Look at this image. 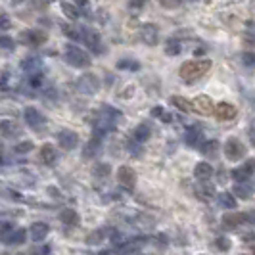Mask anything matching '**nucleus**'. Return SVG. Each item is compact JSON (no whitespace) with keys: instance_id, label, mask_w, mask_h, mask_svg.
<instances>
[{"instance_id":"f257e3e1","label":"nucleus","mask_w":255,"mask_h":255,"mask_svg":"<svg viewBox=\"0 0 255 255\" xmlns=\"http://www.w3.org/2000/svg\"><path fill=\"white\" fill-rule=\"evenodd\" d=\"M211 69V62L209 60H188V62H184V64L180 65L179 69V77L186 83V85H192V83H196L198 79H202V77L207 73Z\"/></svg>"},{"instance_id":"f03ea898","label":"nucleus","mask_w":255,"mask_h":255,"mask_svg":"<svg viewBox=\"0 0 255 255\" xmlns=\"http://www.w3.org/2000/svg\"><path fill=\"white\" fill-rule=\"evenodd\" d=\"M64 58L65 62L71 65V67H75V69H87L90 65V56L83 48L75 46V44H69L65 48Z\"/></svg>"},{"instance_id":"7ed1b4c3","label":"nucleus","mask_w":255,"mask_h":255,"mask_svg":"<svg viewBox=\"0 0 255 255\" xmlns=\"http://www.w3.org/2000/svg\"><path fill=\"white\" fill-rule=\"evenodd\" d=\"M81 38L83 42L89 46V50L92 54H104V44H102V38H100V33L92 27H81Z\"/></svg>"},{"instance_id":"20e7f679","label":"nucleus","mask_w":255,"mask_h":255,"mask_svg":"<svg viewBox=\"0 0 255 255\" xmlns=\"http://www.w3.org/2000/svg\"><path fill=\"white\" fill-rule=\"evenodd\" d=\"M75 87L79 92L87 94V96H94L98 90H100V79L94 73H83V75L77 79Z\"/></svg>"},{"instance_id":"39448f33","label":"nucleus","mask_w":255,"mask_h":255,"mask_svg":"<svg viewBox=\"0 0 255 255\" xmlns=\"http://www.w3.org/2000/svg\"><path fill=\"white\" fill-rule=\"evenodd\" d=\"M246 153H248V148L244 146V142L240 138H236V136L227 138V142H225V155H227L229 161H240V159L246 157Z\"/></svg>"},{"instance_id":"423d86ee","label":"nucleus","mask_w":255,"mask_h":255,"mask_svg":"<svg viewBox=\"0 0 255 255\" xmlns=\"http://www.w3.org/2000/svg\"><path fill=\"white\" fill-rule=\"evenodd\" d=\"M48 40V33L42 29H25L19 33V42L25 46H40Z\"/></svg>"},{"instance_id":"0eeeda50","label":"nucleus","mask_w":255,"mask_h":255,"mask_svg":"<svg viewBox=\"0 0 255 255\" xmlns=\"http://www.w3.org/2000/svg\"><path fill=\"white\" fill-rule=\"evenodd\" d=\"M192 110H194L196 114L204 115V117L215 114V106H213V100H211L207 94H198V96L192 100Z\"/></svg>"},{"instance_id":"6e6552de","label":"nucleus","mask_w":255,"mask_h":255,"mask_svg":"<svg viewBox=\"0 0 255 255\" xmlns=\"http://www.w3.org/2000/svg\"><path fill=\"white\" fill-rule=\"evenodd\" d=\"M117 182H119L123 188L132 190V188L136 186V173H134V169L128 165L119 167V169H117Z\"/></svg>"},{"instance_id":"1a4fd4ad","label":"nucleus","mask_w":255,"mask_h":255,"mask_svg":"<svg viewBox=\"0 0 255 255\" xmlns=\"http://www.w3.org/2000/svg\"><path fill=\"white\" fill-rule=\"evenodd\" d=\"M23 119H25L27 125L31 128H35V130H40L46 125V117L40 114L37 108H31V106L23 110Z\"/></svg>"},{"instance_id":"9d476101","label":"nucleus","mask_w":255,"mask_h":255,"mask_svg":"<svg viewBox=\"0 0 255 255\" xmlns=\"http://www.w3.org/2000/svg\"><path fill=\"white\" fill-rule=\"evenodd\" d=\"M58 144L65 152L75 150V146L79 144V134H77L75 130H71V128H62L58 132Z\"/></svg>"},{"instance_id":"9b49d317","label":"nucleus","mask_w":255,"mask_h":255,"mask_svg":"<svg viewBox=\"0 0 255 255\" xmlns=\"http://www.w3.org/2000/svg\"><path fill=\"white\" fill-rule=\"evenodd\" d=\"M232 179L236 180V182H240V180H248L252 175H255V157H250V159H246L242 165L236 167L232 173Z\"/></svg>"},{"instance_id":"f8f14e48","label":"nucleus","mask_w":255,"mask_h":255,"mask_svg":"<svg viewBox=\"0 0 255 255\" xmlns=\"http://www.w3.org/2000/svg\"><path fill=\"white\" fill-rule=\"evenodd\" d=\"M140 38L144 44L148 46H155L159 42V29L155 23H144L140 25Z\"/></svg>"},{"instance_id":"ddd939ff","label":"nucleus","mask_w":255,"mask_h":255,"mask_svg":"<svg viewBox=\"0 0 255 255\" xmlns=\"http://www.w3.org/2000/svg\"><path fill=\"white\" fill-rule=\"evenodd\" d=\"M50 232V225L48 223H42V221H37L29 227V238L33 242H42Z\"/></svg>"},{"instance_id":"4468645a","label":"nucleus","mask_w":255,"mask_h":255,"mask_svg":"<svg viewBox=\"0 0 255 255\" xmlns=\"http://www.w3.org/2000/svg\"><path fill=\"white\" fill-rule=\"evenodd\" d=\"M236 115H238V110H236L234 104L221 102L215 106V117H217L219 121H230V119H234Z\"/></svg>"},{"instance_id":"2eb2a0df","label":"nucleus","mask_w":255,"mask_h":255,"mask_svg":"<svg viewBox=\"0 0 255 255\" xmlns=\"http://www.w3.org/2000/svg\"><path fill=\"white\" fill-rule=\"evenodd\" d=\"M100 152H102V138L100 136H92L85 144V148H83V157L85 159H92V157H96Z\"/></svg>"},{"instance_id":"dca6fc26","label":"nucleus","mask_w":255,"mask_h":255,"mask_svg":"<svg viewBox=\"0 0 255 255\" xmlns=\"http://www.w3.org/2000/svg\"><path fill=\"white\" fill-rule=\"evenodd\" d=\"M184 140H186V144L192 146V148L202 146V142H204V132H202V128L196 127V125L188 127L186 128V134H184Z\"/></svg>"},{"instance_id":"f3484780","label":"nucleus","mask_w":255,"mask_h":255,"mask_svg":"<svg viewBox=\"0 0 255 255\" xmlns=\"http://www.w3.org/2000/svg\"><path fill=\"white\" fill-rule=\"evenodd\" d=\"M27 240V230L25 229H12V232H8L6 236H2V242L8 246H21Z\"/></svg>"},{"instance_id":"a211bd4d","label":"nucleus","mask_w":255,"mask_h":255,"mask_svg":"<svg viewBox=\"0 0 255 255\" xmlns=\"http://www.w3.org/2000/svg\"><path fill=\"white\" fill-rule=\"evenodd\" d=\"M40 161L44 165H54L58 161V150H56L54 144H44L40 148Z\"/></svg>"},{"instance_id":"6ab92c4d","label":"nucleus","mask_w":255,"mask_h":255,"mask_svg":"<svg viewBox=\"0 0 255 255\" xmlns=\"http://www.w3.org/2000/svg\"><path fill=\"white\" fill-rule=\"evenodd\" d=\"M232 194H234L236 198L250 200V198L254 196V186H252L248 180H240V182H236V184H234V188H232Z\"/></svg>"},{"instance_id":"aec40b11","label":"nucleus","mask_w":255,"mask_h":255,"mask_svg":"<svg viewBox=\"0 0 255 255\" xmlns=\"http://www.w3.org/2000/svg\"><path fill=\"white\" fill-rule=\"evenodd\" d=\"M221 221H223L225 227L236 229V227H240V225H244V223L248 221V215H242V213H225Z\"/></svg>"},{"instance_id":"412c9836","label":"nucleus","mask_w":255,"mask_h":255,"mask_svg":"<svg viewBox=\"0 0 255 255\" xmlns=\"http://www.w3.org/2000/svg\"><path fill=\"white\" fill-rule=\"evenodd\" d=\"M202 184H198V188H196V196L200 198V200H204V202H209V200H213V196H215V188L209 184V180H200Z\"/></svg>"},{"instance_id":"4be33fe9","label":"nucleus","mask_w":255,"mask_h":255,"mask_svg":"<svg viewBox=\"0 0 255 255\" xmlns=\"http://www.w3.org/2000/svg\"><path fill=\"white\" fill-rule=\"evenodd\" d=\"M40 67H42V62H40V58H37V56H29V58H25L21 62V69L25 73H29V75L40 73Z\"/></svg>"},{"instance_id":"5701e85b","label":"nucleus","mask_w":255,"mask_h":255,"mask_svg":"<svg viewBox=\"0 0 255 255\" xmlns=\"http://www.w3.org/2000/svg\"><path fill=\"white\" fill-rule=\"evenodd\" d=\"M60 221H62L64 225H69V227H77V225L81 223V217H79V213H77L75 209L65 207V209L60 211Z\"/></svg>"},{"instance_id":"b1692460","label":"nucleus","mask_w":255,"mask_h":255,"mask_svg":"<svg viewBox=\"0 0 255 255\" xmlns=\"http://www.w3.org/2000/svg\"><path fill=\"white\" fill-rule=\"evenodd\" d=\"M194 177L198 180H209L213 177V167L209 165L207 161H200L198 165L194 167Z\"/></svg>"},{"instance_id":"393cba45","label":"nucleus","mask_w":255,"mask_h":255,"mask_svg":"<svg viewBox=\"0 0 255 255\" xmlns=\"http://www.w3.org/2000/svg\"><path fill=\"white\" fill-rule=\"evenodd\" d=\"M132 136H134V140L142 144V142H146L150 136H152V128H150L148 123H140V125H136V127H134Z\"/></svg>"},{"instance_id":"a878e982","label":"nucleus","mask_w":255,"mask_h":255,"mask_svg":"<svg viewBox=\"0 0 255 255\" xmlns=\"http://www.w3.org/2000/svg\"><path fill=\"white\" fill-rule=\"evenodd\" d=\"M217 200H219V205L223 209H234L236 207V196L230 194V192H221Z\"/></svg>"},{"instance_id":"bb28decb","label":"nucleus","mask_w":255,"mask_h":255,"mask_svg":"<svg viewBox=\"0 0 255 255\" xmlns=\"http://www.w3.org/2000/svg\"><path fill=\"white\" fill-rule=\"evenodd\" d=\"M165 54L167 56H179L180 52H182V42H180L179 38H169L165 42Z\"/></svg>"},{"instance_id":"cd10ccee","label":"nucleus","mask_w":255,"mask_h":255,"mask_svg":"<svg viewBox=\"0 0 255 255\" xmlns=\"http://www.w3.org/2000/svg\"><path fill=\"white\" fill-rule=\"evenodd\" d=\"M171 102H173V106H175L177 110L184 112V114L194 112V110H192V102L190 100H186V98H182V96H173V98H171Z\"/></svg>"},{"instance_id":"c85d7f7f","label":"nucleus","mask_w":255,"mask_h":255,"mask_svg":"<svg viewBox=\"0 0 255 255\" xmlns=\"http://www.w3.org/2000/svg\"><path fill=\"white\" fill-rule=\"evenodd\" d=\"M62 29H64V35L67 38H71V40H83V38H81V29H77L75 25H71V23H62Z\"/></svg>"},{"instance_id":"c756f323","label":"nucleus","mask_w":255,"mask_h":255,"mask_svg":"<svg viewBox=\"0 0 255 255\" xmlns=\"http://www.w3.org/2000/svg\"><path fill=\"white\" fill-rule=\"evenodd\" d=\"M2 134L8 138V136H13V134H19V127L13 123V121H8V119H4L2 121Z\"/></svg>"},{"instance_id":"7c9ffc66","label":"nucleus","mask_w":255,"mask_h":255,"mask_svg":"<svg viewBox=\"0 0 255 255\" xmlns=\"http://www.w3.org/2000/svg\"><path fill=\"white\" fill-rule=\"evenodd\" d=\"M117 69H127V71H138L140 69V64L136 60H119L117 62Z\"/></svg>"},{"instance_id":"2f4dec72","label":"nucleus","mask_w":255,"mask_h":255,"mask_svg":"<svg viewBox=\"0 0 255 255\" xmlns=\"http://www.w3.org/2000/svg\"><path fill=\"white\" fill-rule=\"evenodd\" d=\"M62 10H64V13L67 15V19H71V21H75L77 17L81 15L79 10L75 8V4H69V2H62Z\"/></svg>"},{"instance_id":"473e14b6","label":"nucleus","mask_w":255,"mask_h":255,"mask_svg":"<svg viewBox=\"0 0 255 255\" xmlns=\"http://www.w3.org/2000/svg\"><path fill=\"white\" fill-rule=\"evenodd\" d=\"M200 150L205 153V155H217L219 152V142L217 140H209V142H204L202 146H200Z\"/></svg>"},{"instance_id":"72a5a7b5","label":"nucleus","mask_w":255,"mask_h":255,"mask_svg":"<svg viewBox=\"0 0 255 255\" xmlns=\"http://www.w3.org/2000/svg\"><path fill=\"white\" fill-rule=\"evenodd\" d=\"M104 234H106V230H94V232H90L89 236H87V244L89 246H96V244L104 242Z\"/></svg>"},{"instance_id":"f704fd0d","label":"nucleus","mask_w":255,"mask_h":255,"mask_svg":"<svg viewBox=\"0 0 255 255\" xmlns=\"http://www.w3.org/2000/svg\"><path fill=\"white\" fill-rule=\"evenodd\" d=\"M35 148V144L31 140H23V142H19V144H15L13 146V152L15 153H19V155H23V153H29L31 150Z\"/></svg>"},{"instance_id":"c9c22d12","label":"nucleus","mask_w":255,"mask_h":255,"mask_svg":"<svg viewBox=\"0 0 255 255\" xmlns=\"http://www.w3.org/2000/svg\"><path fill=\"white\" fill-rule=\"evenodd\" d=\"M110 173H112V165L110 163H98V165L94 167V175L100 177V179H104V177L108 179Z\"/></svg>"},{"instance_id":"e433bc0d","label":"nucleus","mask_w":255,"mask_h":255,"mask_svg":"<svg viewBox=\"0 0 255 255\" xmlns=\"http://www.w3.org/2000/svg\"><path fill=\"white\" fill-rule=\"evenodd\" d=\"M215 246H217L221 252H229L230 248H232V242H230L229 236H217L215 238Z\"/></svg>"},{"instance_id":"4c0bfd02","label":"nucleus","mask_w":255,"mask_h":255,"mask_svg":"<svg viewBox=\"0 0 255 255\" xmlns=\"http://www.w3.org/2000/svg\"><path fill=\"white\" fill-rule=\"evenodd\" d=\"M42 81H44V77L40 75V73H33V75L27 77V83H29L31 89H38L42 85Z\"/></svg>"},{"instance_id":"58836bf2","label":"nucleus","mask_w":255,"mask_h":255,"mask_svg":"<svg viewBox=\"0 0 255 255\" xmlns=\"http://www.w3.org/2000/svg\"><path fill=\"white\" fill-rule=\"evenodd\" d=\"M157 2H159V6H163L167 10H175L182 4V0H157Z\"/></svg>"},{"instance_id":"ea45409f","label":"nucleus","mask_w":255,"mask_h":255,"mask_svg":"<svg viewBox=\"0 0 255 255\" xmlns=\"http://www.w3.org/2000/svg\"><path fill=\"white\" fill-rule=\"evenodd\" d=\"M242 64L246 67H254L255 65V54L254 52H244L242 54Z\"/></svg>"},{"instance_id":"a19ab883","label":"nucleus","mask_w":255,"mask_h":255,"mask_svg":"<svg viewBox=\"0 0 255 255\" xmlns=\"http://www.w3.org/2000/svg\"><path fill=\"white\" fill-rule=\"evenodd\" d=\"M0 44H2V50H13V46H15L13 38H10L8 35H2V38H0Z\"/></svg>"},{"instance_id":"79ce46f5","label":"nucleus","mask_w":255,"mask_h":255,"mask_svg":"<svg viewBox=\"0 0 255 255\" xmlns=\"http://www.w3.org/2000/svg\"><path fill=\"white\" fill-rule=\"evenodd\" d=\"M144 2L146 0H128V8L130 10H140L142 6H144Z\"/></svg>"},{"instance_id":"37998d69","label":"nucleus","mask_w":255,"mask_h":255,"mask_svg":"<svg viewBox=\"0 0 255 255\" xmlns=\"http://www.w3.org/2000/svg\"><path fill=\"white\" fill-rule=\"evenodd\" d=\"M35 255H50V246H42L35 250Z\"/></svg>"},{"instance_id":"c03bdc74","label":"nucleus","mask_w":255,"mask_h":255,"mask_svg":"<svg viewBox=\"0 0 255 255\" xmlns=\"http://www.w3.org/2000/svg\"><path fill=\"white\" fill-rule=\"evenodd\" d=\"M248 136H250V142H252V146H255V121L252 123V127H250V132H248Z\"/></svg>"},{"instance_id":"a18cd8bd","label":"nucleus","mask_w":255,"mask_h":255,"mask_svg":"<svg viewBox=\"0 0 255 255\" xmlns=\"http://www.w3.org/2000/svg\"><path fill=\"white\" fill-rule=\"evenodd\" d=\"M152 115L153 117H161V115H163V108H161V106H155L152 110Z\"/></svg>"},{"instance_id":"49530a36","label":"nucleus","mask_w":255,"mask_h":255,"mask_svg":"<svg viewBox=\"0 0 255 255\" xmlns=\"http://www.w3.org/2000/svg\"><path fill=\"white\" fill-rule=\"evenodd\" d=\"M10 27V21H8V15L6 13H2V31H6Z\"/></svg>"},{"instance_id":"de8ad7c7","label":"nucleus","mask_w":255,"mask_h":255,"mask_svg":"<svg viewBox=\"0 0 255 255\" xmlns=\"http://www.w3.org/2000/svg\"><path fill=\"white\" fill-rule=\"evenodd\" d=\"M77 4H79V6H85V4H87V0H75Z\"/></svg>"},{"instance_id":"09e8293b","label":"nucleus","mask_w":255,"mask_h":255,"mask_svg":"<svg viewBox=\"0 0 255 255\" xmlns=\"http://www.w3.org/2000/svg\"><path fill=\"white\" fill-rule=\"evenodd\" d=\"M46 2H52V0H46Z\"/></svg>"},{"instance_id":"8fccbe9b","label":"nucleus","mask_w":255,"mask_h":255,"mask_svg":"<svg viewBox=\"0 0 255 255\" xmlns=\"http://www.w3.org/2000/svg\"><path fill=\"white\" fill-rule=\"evenodd\" d=\"M19 255H25V254H19Z\"/></svg>"},{"instance_id":"3c124183","label":"nucleus","mask_w":255,"mask_h":255,"mask_svg":"<svg viewBox=\"0 0 255 255\" xmlns=\"http://www.w3.org/2000/svg\"><path fill=\"white\" fill-rule=\"evenodd\" d=\"M254 254H255V250H254Z\"/></svg>"}]
</instances>
